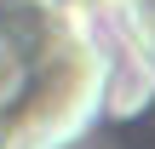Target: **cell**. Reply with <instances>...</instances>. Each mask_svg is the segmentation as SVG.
I'll use <instances>...</instances> for the list:
<instances>
[{
  "label": "cell",
  "mask_w": 155,
  "mask_h": 149,
  "mask_svg": "<svg viewBox=\"0 0 155 149\" xmlns=\"http://www.w3.org/2000/svg\"><path fill=\"white\" fill-rule=\"evenodd\" d=\"M109 86L98 0H0V149H63Z\"/></svg>",
  "instance_id": "cell-1"
},
{
  "label": "cell",
  "mask_w": 155,
  "mask_h": 149,
  "mask_svg": "<svg viewBox=\"0 0 155 149\" xmlns=\"http://www.w3.org/2000/svg\"><path fill=\"white\" fill-rule=\"evenodd\" d=\"M98 11L115 34H127L144 57H155V0H98Z\"/></svg>",
  "instance_id": "cell-2"
}]
</instances>
